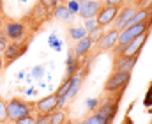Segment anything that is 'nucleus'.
I'll return each mask as SVG.
<instances>
[{"label": "nucleus", "mask_w": 152, "mask_h": 124, "mask_svg": "<svg viewBox=\"0 0 152 124\" xmlns=\"http://www.w3.org/2000/svg\"><path fill=\"white\" fill-rule=\"evenodd\" d=\"M7 44H9V43H7V37H5L4 30H0V53H2V51L7 48Z\"/></svg>", "instance_id": "obj_33"}, {"label": "nucleus", "mask_w": 152, "mask_h": 124, "mask_svg": "<svg viewBox=\"0 0 152 124\" xmlns=\"http://www.w3.org/2000/svg\"><path fill=\"white\" fill-rule=\"evenodd\" d=\"M71 82H73V76H66V80L60 83V87H58V90H57V96H64V98H66V94H67V90H69V87H71Z\"/></svg>", "instance_id": "obj_21"}, {"label": "nucleus", "mask_w": 152, "mask_h": 124, "mask_svg": "<svg viewBox=\"0 0 152 124\" xmlns=\"http://www.w3.org/2000/svg\"><path fill=\"white\" fill-rule=\"evenodd\" d=\"M53 16H55L57 20H60L62 23H69V21L73 20V14L67 11L66 5H57V7L53 9Z\"/></svg>", "instance_id": "obj_16"}, {"label": "nucleus", "mask_w": 152, "mask_h": 124, "mask_svg": "<svg viewBox=\"0 0 152 124\" xmlns=\"http://www.w3.org/2000/svg\"><path fill=\"white\" fill-rule=\"evenodd\" d=\"M140 55H131V57H115L113 62V71H127L131 73L133 68L136 66Z\"/></svg>", "instance_id": "obj_11"}, {"label": "nucleus", "mask_w": 152, "mask_h": 124, "mask_svg": "<svg viewBox=\"0 0 152 124\" xmlns=\"http://www.w3.org/2000/svg\"><path fill=\"white\" fill-rule=\"evenodd\" d=\"M90 46H92V43H90L88 37L80 39L78 44H76V48H75V57L76 59H80V57H87L88 51H90Z\"/></svg>", "instance_id": "obj_14"}, {"label": "nucleus", "mask_w": 152, "mask_h": 124, "mask_svg": "<svg viewBox=\"0 0 152 124\" xmlns=\"http://www.w3.org/2000/svg\"><path fill=\"white\" fill-rule=\"evenodd\" d=\"M81 82H83V76H81L80 73H76L75 76H73L71 87H69V90H67V94H66V99H73L76 94H78V90H80V87H81Z\"/></svg>", "instance_id": "obj_17"}, {"label": "nucleus", "mask_w": 152, "mask_h": 124, "mask_svg": "<svg viewBox=\"0 0 152 124\" xmlns=\"http://www.w3.org/2000/svg\"><path fill=\"white\" fill-rule=\"evenodd\" d=\"M27 48H28V41H16L7 44V48L2 51V57H4V66H11L12 62H16L20 57H23L27 53Z\"/></svg>", "instance_id": "obj_4"}, {"label": "nucleus", "mask_w": 152, "mask_h": 124, "mask_svg": "<svg viewBox=\"0 0 152 124\" xmlns=\"http://www.w3.org/2000/svg\"><path fill=\"white\" fill-rule=\"evenodd\" d=\"M120 96L122 94H118L117 98H108L99 108H97V112L108 121V123L112 124V121L115 119V115H117V112H118V101H120Z\"/></svg>", "instance_id": "obj_8"}, {"label": "nucleus", "mask_w": 152, "mask_h": 124, "mask_svg": "<svg viewBox=\"0 0 152 124\" xmlns=\"http://www.w3.org/2000/svg\"><path fill=\"white\" fill-rule=\"evenodd\" d=\"M36 124H50V114H39L36 117Z\"/></svg>", "instance_id": "obj_30"}, {"label": "nucleus", "mask_w": 152, "mask_h": 124, "mask_svg": "<svg viewBox=\"0 0 152 124\" xmlns=\"http://www.w3.org/2000/svg\"><path fill=\"white\" fill-rule=\"evenodd\" d=\"M143 105L145 106H152V83L149 87V90H147V94H145V98H143Z\"/></svg>", "instance_id": "obj_32"}, {"label": "nucleus", "mask_w": 152, "mask_h": 124, "mask_svg": "<svg viewBox=\"0 0 152 124\" xmlns=\"http://www.w3.org/2000/svg\"><path fill=\"white\" fill-rule=\"evenodd\" d=\"M118 11H120L118 5H103V7L99 9L97 16H96L97 27L104 29V27L112 25V23L115 21V18H117V14H118Z\"/></svg>", "instance_id": "obj_7"}, {"label": "nucleus", "mask_w": 152, "mask_h": 124, "mask_svg": "<svg viewBox=\"0 0 152 124\" xmlns=\"http://www.w3.org/2000/svg\"><path fill=\"white\" fill-rule=\"evenodd\" d=\"M39 4L42 7H46V9H55L57 4H58V0H39Z\"/></svg>", "instance_id": "obj_29"}, {"label": "nucleus", "mask_w": 152, "mask_h": 124, "mask_svg": "<svg viewBox=\"0 0 152 124\" xmlns=\"http://www.w3.org/2000/svg\"><path fill=\"white\" fill-rule=\"evenodd\" d=\"M36 110L39 114H51V112H55L57 110V92L39 99L36 103Z\"/></svg>", "instance_id": "obj_12"}, {"label": "nucleus", "mask_w": 152, "mask_h": 124, "mask_svg": "<svg viewBox=\"0 0 152 124\" xmlns=\"http://www.w3.org/2000/svg\"><path fill=\"white\" fill-rule=\"evenodd\" d=\"M149 39V32H145V34H142V36H138L136 39H133L131 43H127V44H124V46H117L115 48V57H131V55H140V51H142V48H143V44L147 43Z\"/></svg>", "instance_id": "obj_5"}, {"label": "nucleus", "mask_w": 152, "mask_h": 124, "mask_svg": "<svg viewBox=\"0 0 152 124\" xmlns=\"http://www.w3.org/2000/svg\"><path fill=\"white\" fill-rule=\"evenodd\" d=\"M78 2H80V4H85V2H87V0H78Z\"/></svg>", "instance_id": "obj_38"}, {"label": "nucleus", "mask_w": 152, "mask_h": 124, "mask_svg": "<svg viewBox=\"0 0 152 124\" xmlns=\"http://www.w3.org/2000/svg\"><path fill=\"white\" fill-rule=\"evenodd\" d=\"M87 30L83 29V27H71L69 29V37L73 39V41H80V39H83V37H87Z\"/></svg>", "instance_id": "obj_18"}, {"label": "nucleus", "mask_w": 152, "mask_h": 124, "mask_svg": "<svg viewBox=\"0 0 152 124\" xmlns=\"http://www.w3.org/2000/svg\"><path fill=\"white\" fill-rule=\"evenodd\" d=\"M44 71H46V66H44V64H39V66H36V68H32L30 76H32V78H36V80H39V78H42V76H44Z\"/></svg>", "instance_id": "obj_23"}, {"label": "nucleus", "mask_w": 152, "mask_h": 124, "mask_svg": "<svg viewBox=\"0 0 152 124\" xmlns=\"http://www.w3.org/2000/svg\"><path fill=\"white\" fill-rule=\"evenodd\" d=\"M2 69H4V59H2V55H0V73H2Z\"/></svg>", "instance_id": "obj_36"}, {"label": "nucleus", "mask_w": 152, "mask_h": 124, "mask_svg": "<svg viewBox=\"0 0 152 124\" xmlns=\"http://www.w3.org/2000/svg\"><path fill=\"white\" fill-rule=\"evenodd\" d=\"M4 29V20H0V30Z\"/></svg>", "instance_id": "obj_37"}, {"label": "nucleus", "mask_w": 152, "mask_h": 124, "mask_svg": "<svg viewBox=\"0 0 152 124\" xmlns=\"http://www.w3.org/2000/svg\"><path fill=\"white\" fill-rule=\"evenodd\" d=\"M23 78H25V71H20L18 73V80H23Z\"/></svg>", "instance_id": "obj_35"}, {"label": "nucleus", "mask_w": 152, "mask_h": 124, "mask_svg": "<svg viewBox=\"0 0 152 124\" xmlns=\"http://www.w3.org/2000/svg\"><path fill=\"white\" fill-rule=\"evenodd\" d=\"M118 34H120V30H117V29L110 30V32H106V34H103V36H101V39L97 41L99 50H101V51H108V50L115 48L117 39H118Z\"/></svg>", "instance_id": "obj_13"}, {"label": "nucleus", "mask_w": 152, "mask_h": 124, "mask_svg": "<svg viewBox=\"0 0 152 124\" xmlns=\"http://www.w3.org/2000/svg\"><path fill=\"white\" fill-rule=\"evenodd\" d=\"M2 30H4L5 37H7V39H11L12 43L21 41V39L25 37V34H27L25 23H23V21H16V20H12V21H5Z\"/></svg>", "instance_id": "obj_6"}, {"label": "nucleus", "mask_w": 152, "mask_h": 124, "mask_svg": "<svg viewBox=\"0 0 152 124\" xmlns=\"http://www.w3.org/2000/svg\"><path fill=\"white\" fill-rule=\"evenodd\" d=\"M136 11H138V9L133 7V5H127V7H124L122 11H118V14H117V18H115V29H117V30H124V29L129 25V21H131V18L134 16Z\"/></svg>", "instance_id": "obj_10"}, {"label": "nucleus", "mask_w": 152, "mask_h": 124, "mask_svg": "<svg viewBox=\"0 0 152 124\" xmlns=\"http://www.w3.org/2000/svg\"><path fill=\"white\" fill-rule=\"evenodd\" d=\"M101 7H103L101 2H97V0H87L85 4H80V11H78V14H80L83 20L96 18Z\"/></svg>", "instance_id": "obj_9"}, {"label": "nucleus", "mask_w": 152, "mask_h": 124, "mask_svg": "<svg viewBox=\"0 0 152 124\" xmlns=\"http://www.w3.org/2000/svg\"><path fill=\"white\" fill-rule=\"evenodd\" d=\"M131 80V73L127 71H113L112 76L104 83V92L106 94H115V92H124V89L127 87V83Z\"/></svg>", "instance_id": "obj_3"}, {"label": "nucleus", "mask_w": 152, "mask_h": 124, "mask_svg": "<svg viewBox=\"0 0 152 124\" xmlns=\"http://www.w3.org/2000/svg\"><path fill=\"white\" fill-rule=\"evenodd\" d=\"M124 0H106V5H120Z\"/></svg>", "instance_id": "obj_34"}, {"label": "nucleus", "mask_w": 152, "mask_h": 124, "mask_svg": "<svg viewBox=\"0 0 152 124\" xmlns=\"http://www.w3.org/2000/svg\"><path fill=\"white\" fill-rule=\"evenodd\" d=\"M101 30H103V29H101V27H97V29H94L92 32H88V34H87V37L90 39V43H97L99 39H101V34H103Z\"/></svg>", "instance_id": "obj_24"}, {"label": "nucleus", "mask_w": 152, "mask_h": 124, "mask_svg": "<svg viewBox=\"0 0 152 124\" xmlns=\"http://www.w3.org/2000/svg\"><path fill=\"white\" fill-rule=\"evenodd\" d=\"M0 124H7V121H5V123H0Z\"/></svg>", "instance_id": "obj_39"}, {"label": "nucleus", "mask_w": 152, "mask_h": 124, "mask_svg": "<svg viewBox=\"0 0 152 124\" xmlns=\"http://www.w3.org/2000/svg\"><path fill=\"white\" fill-rule=\"evenodd\" d=\"M67 11L75 16V14H78V11H80V2L78 0H67Z\"/></svg>", "instance_id": "obj_25"}, {"label": "nucleus", "mask_w": 152, "mask_h": 124, "mask_svg": "<svg viewBox=\"0 0 152 124\" xmlns=\"http://www.w3.org/2000/svg\"><path fill=\"white\" fill-rule=\"evenodd\" d=\"M151 27H152V14L145 20V21L136 23V25H129V27H126L124 30H120L118 39H117V46L120 48V46H124V44L131 43L133 39H136L138 36H142V34L149 32V30H151Z\"/></svg>", "instance_id": "obj_2"}, {"label": "nucleus", "mask_w": 152, "mask_h": 124, "mask_svg": "<svg viewBox=\"0 0 152 124\" xmlns=\"http://www.w3.org/2000/svg\"><path fill=\"white\" fill-rule=\"evenodd\" d=\"M81 124H110V123H108V121H106V119H104V117L97 112V110H96V112H94L88 119H85Z\"/></svg>", "instance_id": "obj_20"}, {"label": "nucleus", "mask_w": 152, "mask_h": 124, "mask_svg": "<svg viewBox=\"0 0 152 124\" xmlns=\"http://www.w3.org/2000/svg\"><path fill=\"white\" fill-rule=\"evenodd\" d=\"M14 124H36V115H25V117H21V119H18V121H14Z\"/></svg>", "instance_id": "obj_27"}, {"label": "nucleus", "mask_w": 152, "mask_h": 124, "mask_svg": "<svg viewBox=\"0 0 152 124\" xmlns=\"http://www.w3.org/2000/svg\"><path fill=\"white\" fill-rule=\"evenodd\" d=\"M21 2H27V0H21Z\"/></svg>", "instance_id": "obj_40"}, {"label": "nucleus", "mask_w": 152, "mask_h": 124, "mask_svg": "<svg viewBox=\"0 0 152 124\" xmlns=\"http://www.w3.org/2000/svg\"><path fill=\"white\" fill-rule=\"evenodd\" d=\"M48 44H50L55 51H60V50H62V41L57 37V34H50V37H48Z\"/></svg>", "instance_id": "obj_22"}, {"label": "nucleus", "mask_w": 152, "mask_h": 124, "mask_svg": "<svg viewBox=\"0 0 152 124\" xmlns=\"http://www.w3.org/2000/svg\"><path fill=\"white\" fill-rule=\"evenodd\" d=\"M66 119H67V115L64 110H55L50 114V124H64Z\"/></svg>", "instance_id": "obj_19"}, {"label": "nucleus", "mask_w": 152, "mask_h": 124, "mask_svg": "<svg viewBox=\"0 0 152 124\" xmlns=\"http://www.w3.org/2000/svg\"><path fill=\"white\" fill-rule=\"evenodd\" d=\"M87 106H88V110H90V112H96V110H97V106H99V99H96V98L88 99V101H87Z\"/></svg>", "instance_id": "obj_31"}, {"label": "nucleus", "mask_w": 152, "mask_h": 124, "mask_svg": "<svg viewBox=\"0 0 152 124\" xmlns=\"http://www.w3.org/2000/svg\"><path fill=\"white\" fill-rule=\"evenodd\" d=\"M66 66H67V69H66V75H67V76H75L76 73H78V69H80V62H78V59L73 55V51L67 53Z\"/></svg>", "instance_id": "obj_15"}, {"label": "nucleus", "mask_w": 152, "mask_h": 124, "mask_svg": "<svg viewBox=\"0 0 152 124\" xmlns=\"http://www.w3.org/2000/svg\"><path fill=\"white\" fill-rule=\"evenodd\" d=\"M87 32H92L94 29H97V21L94 20V18H88V20H85V27H83Z\"/></svg>", "instance_id": "obj_28"}, {"label": "nucleus", "mask_w": 152, "mask_h": 124, "mask_svg": "<svg viewBox=\"0 0 152 124\" xmlns=\"http://www.w3.org/2000/svg\"><path fill=\"white\" fill-rule=\"evenodd\" d=\"M36 108V103L27 101L23 98H12L5 103V110H7V121L14 123L25 115H30L32 110Z\"/></svg>", "instance_id": "obj_1"}, {"label": "nucleus", "mask_w": 152, "mask_h": 124, "mask_svg": "<svg viewBox=\"0 0 152 124\" xmlns=\"http://www.w3.org/2000/svg\"><path fill=\"white\" fill-rule=\"evenodd\" d=\"M5 99L0 98V123H5L7 121V110H5Z\"/></svg>", "instance_id": "obj_26"}, {"label": "nucleus", "mask_w": 152, "mask_h": 124, "mask_svg": "<svg viewBox=\"0 0 152 124\" xmlns=\"http://www.w3.org/2000/svg\"><path fill=\"white\" fill-rule=\"evenodd\" d=\"M76 124H81V123H76Z\"/></svg>", "instance_id": "obj_41"}]
</instances>
